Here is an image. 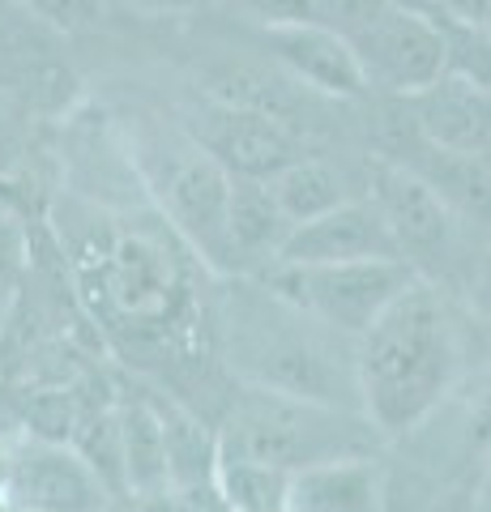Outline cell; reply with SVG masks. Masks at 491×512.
<instances>
[{
  "label": "cell",
  "mask_w": 491,
  "mask_h": 512,
  "mask_svg": "<svg viewBox=\"0 0 491 512\" xmlns=\"http://www.w3.org/2000/svg\"><path fill=\"white\" fill-rule=\"evenodd\" d=\"M210 325L214 355L235 384L359 410L355 342L269 291L261 278H227V291L210 303Z\"/></svg>",
  "instance_id": "cell-3"
},
{
  "label": "cell",
  "mask_w": 491,
  "mask_h": 512,
  "mask_svg": "<svg viewBox=\"0 0 491 512\" xmlns=\"http://www.w3.org/2000/svg\"><path fill=\"white\" fill-rule=\"evenodd\" d=\"M432 5H436L440 22L487 30V35H491V0H432Z\"/></svg>",
  "instance_id": "cell-22"
},
{
  "label": "cell",
  "mask_w": 491,
  "mask_h": 512,
  "mask_svg": "<svg viewBox=\"0 0 491 512\" xmlns=\"http://www.w3.org/2000/svg\"><path fill=\"white\" fill-rule=\"evenodd\" d=\"M116 137L154 210L184 235V244L201 256L214 278H235L227 227L231 171L180 120L129 116Z\"/></svg>",
  "instance_id": "cell-4"
},
{
  "label": "cell",
  "mask_w": 491,
  "mask_h": 512,
  "mask_svg": "<svg viewBox=\"0 0 491 512\" xmlns=\"http://www.w3.org/2000/svg\"><path fill=\"white\" fill-rule=\"evenodd\" d=\"M0 512H18V504L9 500V491H0Z\"/></svg>",
  "instance_id": "cell-27"
},
{
  "label": "cell",
  "mask_w": 491,
  "mask_h": 512,
  "mask_svg": "<svg viewBox=\"0 0 491 512\" xmlns=\"http://www.w3.org/2000/svg\"><path fill=\"white\" fill-rule=\"evenodd\" d=\"M479 295H483V299L491 303V265L483 269V278H479Z\"/></svg>",
  "instance_id": "cell-26"
},
{
  "label": "cell",
  "mask_w": 491,
  "mask_h": 512,
  "mask_svg": "<svg viewBox=\"0 0 491 512\" xmlns=\"http://www.w3.org/2000/svg\"><path fill=\"white\" fill-rule=\"evenodd\" d=\"M116 461L120 487L137 500H163L171 495V453L163 406L150 397H116Z\"/></svg>",
  "instance_id": "cell-15"
},
{
  "label": "cell",
  "mask_w": 491,
  "mask_h": 512,
  "mask_svg": "<svg viewBox=\"0 0 491 512\" xmlns=\"http://www.w3.org/2000/svg\"><path fill=\"white\" fill-rule=\"evenodd\" d=\"M0 90L18 94L39 116L69 111L77 94L65 35H56L18 0H0Z\"/></svg>",
  "instance_id": "cell-9"
},
{
  "label": "cell",
  "mask_w": 491,
  "mask_h": 512,
  "mask_svg": "<svg viewBox=\"0 0 491 512\" xmlns=\"http://www.w3.org/2000/svg\"><path fill=\"white\" fill-rule=\"evenodd\" d=\"M265 184H269V197H274V205L282 210V218H287L291 227L321 218L329 210H338L342 201L355 197L351 180H346V175L316 150L291 158V163L278 167L274 175H265Z\"/></svg>",
  "instance_id": "cell-17"
},
{
  "label": "cell",
  "mask_w": 491,
  "mask_h": 512,
  "mask_svg": "<svg viewBox=\"0 0 491 512\" xmlns=\"http://www.w3.org/2000/svg\"><path fill=\"white\" fill-rule=\"evenodd\" d=\"M385 436L359 410L308 402V397L235 384L214 427L218 461H240L274 474H295L316 461L380 453Z\"/></svg>",
  "instance_id": "cell-5"
},
{
  "label": "cell",
  "mask_w": 491,
  "mask_h": 512,
  "mask_svg": "<svg viewBox=\"0 0 491 512\" xmlns=\"http://www.w3.org/2000/svg\"><path fill=\"white\" fill-rule=\"evenodd\" d=\"M43 116L18 94L0 90V188L22 192L35 180L43 154Z\"/></svg>",
  "instance_id": "cell-19"
},
{
  "label": "cell",
  "mask_w": 491,
  "mask_h": 512,
  "mask_svg": "<svg viewBox=\"0 0 491 512\" xmlns=\"http://www.w3.org/2000/svg\"><path fill=\"white\" fill-rule=\"evenodd\" d=\"M18 5L30 9L39 22H47L65 39L99 30V22H103V0H18Z\"/></svg>",
  "instance_id": "cell-20"
},
{
  "label": "cell",
  "mask_w": 491,
  "mask_h": 512,
  "mask_svg": "<svg viewBox=\"0 0 491 512\" xmlns=\"http://www.w3.org/2000/svg\"><path fill=\"white\" fill-rule=\"evenodd\" d=\"M252 278H261L269 291H278L287 303L304 308L321 325L338 329L342 338L355 342L419 278V269L406 265L402 256H363V261H334V265L269 261Z\"/></svg>",
  "instance_id": "cell-6"
},
{
  "label": "cell",
  "mask_w": 491,
  "mask_h": 512,
  "mask_svg": "<svg viewBox=\"0 0 491 512\" xmlns=\"http://www.w3.org/2000/svg\"><path fill=\"white\" fill-rule=\"evenodd\" d=\"M257 26H287V22H316L312 0H231Z\"/></svg>",
  "instance_id": "cell-21"
},
{
  "label": "cell",
  "mask_w": 491,
  "mask_h": 512,
  "mask_svg": "<svg viewBox=\"0 0 491 512\" xmlns=\"http://www.w3.org/2000/svg\"><path fill=\"white\" fill-rule=\"evenodd\" d=\"M56 248L77 303L129 363L167 372V363L188 367L197 350H214V295L201 286L214 274L150 197L107 205L103 197L65 192Z\"/></svg>",
  "instance_id": "cell-1"
},
{
  "label": "cell",
  "mask_w": 491,
  "mask_h": 512,
  "mask_svg": "<svg viewBox=\"0 0 491 512\" xmlns=\"http://www.w3.org/2000/svg\"><path fill=\"white\" fill-rule=\"evenodd\" d=\"M410 137L445 154H491V90L445 69L427 86L389 99Z\"/></svg>",
  "instance_id": "cell-11"
},
{
  "label": "cell",
  "mask_w": 491,
  "mask_h": 512,
  "mask_svg": "<svg viewBox=\"0 0 491 512\" xmlns=\"http://www.w3.org/2000/svg\"><path fill=\"white\" fill-rule=\"evenodd\" d=\"M261 35L274 60L291 73V82H304L312 94H325V99H338V103H359L372 94L351 43L325 22L261 26Z\"/></svg>",
  "instance_id": "cell-12"
},
{
  "label": "cell",
  "mask_w": 491,
  "mask_h": 512,
  "mask_svg": "<svg viewBox=\"0 0 491 512\" xmlns=\"http://www.w3.org/2000/svg\"><path fill=\"white\" fill-rule=\"evenodd\" d=\"M282 512H389V470L380 453L316 461L287 474Z\"/></svg>",
  "instance_id": "cell-14"
},
{
  "label": "cell",
  "mask_w": 491,
  "mask_h": 512,
  "mask_svg": "<svg viewBox=\"0 0 491 512\" xmlns=\"http://www.w3.org/2000/svg\"><path fill=\"white\" fill-rule=\"evenodd\" d=\"M18 512H26V508H18Z\"/></svg>",
  "instance_id": "cell-28"
},
{
  "label": "cell",
  "mask_w": 491,
  "mask_h": 512,
  "mask_svg": "<svg viewBox=\"0 0 491 512\" xmlns=\"http://www.w3.org/2000/svg\"><path fill=\"white\" fill-rule=\"evenodd\" d=\"M227 227L235 248V274H261L274 261L282 239L291 235V222L269 197V184L257 175H231V205H227Z\"/></svg>",
  "instance_id": "cell-16"
},
{
  "label": "cell",
  "mask_w": 491,
  "mask_h": 512,
  "mask_svg": "<svg viewBox=\"0 0 491 512\" xmlns=\"http://www.w3.org/2000/svg\"><path fill=\"white\" fill-rule=\"evenodd\" d=\"M368 197L380 210V218H385L393 244H398V256L419 269V278H423V265L453 256V239L462 222L453 218V210L436 197V188L423 175L393 163V158H376Z\"/></svg>",
  "instance_id": "cell-10"
},
{
  "label": "cell",
  "mask_w": 491,
  "mask_h": 512,
  "mask_svg": "<svg viewBox=\"0 0 491 512\" xmlns=\"http://www.w3.org/2000/svg\"><path fill=\"white\" fill-rule=\"evenodd\" d=\"M470 333L436 282L415 278L355 338L359 410L385 440H406L466 380Z\"/></svg>",
  "instance_id": "cell-2"
},
{
  "label": "cell",
  "mask_w": 491,
  "mask_h": 512,
  "mask_svg": "<svg viewBox=\"0 0 491 512\" xmlns=\"http://www.w3.org/2000/svg\"><path fill=\"white\" fill-rule=\"evenodd\" d=\"M120 5L146 13V18H176V13H197L205 5H214V0H120Z\"/></svg>",
  "instance_id": "cell-23"
},
{
  "label": "cell",
  "mask_w": 491,
  "mask_h": 512,
  "mask_svg": "<svg viewBox=\"0 0 491 512\" xmlns=\"http://www.w3.org/2000/svg\"><path fill=\"white\" fill-rule=\"evenodd\" d=\"M112 483L73 440L13 431L9 500L26 512H112Z\"/></svg>",
  "instance_id": "cell-8"
},
{
  "label": "cell",
  "mask_w": 491,
  "mask_h": 512,
  "mask_svg": "<svg viewBox=\"0 0 491 512\" xmlns=\"http://www.w3.org/2000/svg\"><path fill=\"white\" fill-rule=\"evenodd\" d=\"M13 474V436H0V491H9Z\"/></svg>",
  "instance_id": "cell-25"
},
{
  "label": "cell",
  "mask_w": 491,
  "mask_h": 512,
  "mask_svg": "<svg viewBox=\"0 0 491 512\" xmlns=\"http://www.w3.org/2000/svg\"><path fill=\"white\" fill-rule=\"evenodd\" d=\"M363 256H398V244L385 227V218L372 197H351L338 210L312 222H299L282 239L274 261L287 265H334V261H363Z\"/></svg>",
  "instance_id": "cell-13"
},
{
  "label": "cell",
  "mask_w": 491,
  "mask_h": 512,
  "mask_svg": "<svg viewBox=\"0 0 491 512\" xmlns=\"http://www.w3.org/2000/svg\"><path fill=\"white\" fill-rule=\"evenodd\" d=\"M180 124L231 175H257V180H265V175H274L278 167H287L291 158L312 154L304 128L295 120L278 116V111H269V107H257V103L223 99V94L197 90L193 103L184 107Z\"/></svg>",
  "instance_id": "cell-7"
},
{
  "label": "cell",
  "mask_w": 491,
  "mask_h": 512,
  "mask_svg": "<svg viewBox=\"0 0 491 512\" xmlns=\"http://www.w3.org/2000/svg\"><path fill=\"white\" fill-rule=\"evenodd\" d=\"M470 512H491V453L483 457L479 478H474V491H470Z\"/></svg>",
  "instance_id": "cell-24"
},
{
  "label": "cell",
  "mask_w": 491,
  "mask_h": 512,
  "mask_svg": "<svg viewBox=\"0 0 491 512\" xmlns=\"http://www.w3.org/2000/svg\"><path fill=\"white\" fill-rule=\"evenodd\" d=\"M35 235H30V218L18 192L0 188V338H5L13 308L30 282V269H35Z\"/></svg>",
  "instance_id": "cell-18"
}]
</instances>
